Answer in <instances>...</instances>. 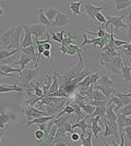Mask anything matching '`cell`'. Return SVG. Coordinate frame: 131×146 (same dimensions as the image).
<instances>
[{
	"label": "cell",
	"instance_id": "cell-1",
	"mask_svg": "<svg viewBox=\"0 0 131 146\" xmlns=\"http://www.w3.org/2000/svg\"><path fill=\"white\" fill-rule=\"evenodd\" d=\"M84 70V61H79V63L69 69L67 71H58L57 78L59 81V88H61L69 97L74 94L76 87L72 85V81L80 75V73Z\"/></svg>",
	"mask_w": 131,
	"mask_h": 146
},
{
	"label": "cell",
	"instance_id": "cell-2",
	"mask_svg": "<svg viewBox=\"0 0 131 146\" xmlns=\"http://www.w3.org/2000/svg\"><path fill=\"white\" fill-rule=\"evenodd\" d=\"M38 71H39L38 68H36V69H30V68L24 69L22 71V73L20 74V76H18L15 80V85L19 84L20 87L27 90L30 84L32 83V81H34L37 78Z\"/></svg>",
	"mask_w": 131,
	"mask_h": 146
},
{
	"label": "cell",
	"instance_id": "cell-3",
	"mask_svg": "<svg viewBox=\"0 0 131 146\" xmlns=\"http://www.w3.org/2000/svg\"><path fill=\"white\" fill-rule=\"evenodd\" d=\"M29 30H30L32 36H33V42L38 40V38H41V37H46L47 38L50 35V29L42 24L31 25V26H29Z\"/></svg>",
	"mask_w": 131,
	"mask_h": 146
},
{
	"label": "cell",
	"instance_id": "cell-4",
	"mask_svg": "<svg viewBox=\"0 0 131 146\" xmlns=\"http://www.w3.org/2000/svg\"><path fill=\"white\" fill-rule=\"evenodd\" d=\"M70 23V17L68 14H65V13L60 12L57 14V17L55 18V20L50 23V29H57V27H67Z\"/></svg>",
	"mask_w": 131,
	"mask_h": 146
},
{
	"label": "cell",
	"instance_id": "cell-5",
	"mask_svg": "<svg viewBox=\"0 0 131 146\" xmlns=\"http://www.w3.org/2000/svg\"><path fill=\"white\" fill-rule=\"evenodd\" d=\"M14 32H15V27H11V29H8V30L3 31L0 35V46L2 47V50H7L8 46L10 45L11 40L14 35Z\"/></svg>",
	"mask_w": 131,
	"mask_h": 146
},
{
	"label": "cell",
	"instance_id": "cell-6",
	"mask_svg": "<svg viewBox=\"0 0 131 146\" xmlns=\"http://www.w3.org/2000/svg\"><path fill=\"white\" fill-rule=\"evenodd\" d=\"M82 6H83V10H84L83 15H87L88 18L93 19V20H94V17H95V14H96V13L100 12L102 10H104V9H105V7L94 6L91 1H84Z\"/></svg>",
	"mask_w": 131,
	"mask_h": 146
},
{
	"label": "cell",
	"instance_id": "cell-7",
	"mask_svg": "<svg viewBox=\"0 0 131 146\" xmlns=\"http://www.w3.org/2000/svg\"><path fill=\"white\" fill-rule=\"evenodd\" d=\"M126 18V15H121V17H112L109 15L107 18L106 24H105V29L108 27V25H112L114 27V31L115 30H119V29H126L127 30V25L122 22V20Z\"/></svg>",
	"mask_w": 131,
	"mask_h": 146
},
{
	"label": "cell",
	"instance_id": "cell-8",
	"mask_svg": "<svg viewBox=\"0 0 131 146\" xmlns=\"http://www.w3.org/2000/svg\"><path fill=\"white\" fill-rule=\"evenodd\" d=\"M23 112L25 113V117L27 118V122L33 120V119L39 118V117L48 116L47 112L41 111V110H38L36 107H27V106H25L24 108H23Z\"/></svg>",
	"mask_w": 131,
	"mask_h": 146
},
{
	"label": "cell",
	"instance_id": "cell-9",
	"mask_svg": "<svg viewBox=\"0 0 131 146\" xmlns=\"http://www.w3.org/2000/svg\"><path fill=\"white\" fill-rule=\"evenodd\" d=\"M21 32H22V25H19L15 27V32H14V35L11 40L10 45L8 46L7 50H14V49H19L21 48V44H20V36H21Z\"/></svg>",
	"mask_w": 131,
	"mask_h": 146
},
{
	"label": "cell",
	"instance_id": "cell-10",
	"mask_svg": "<svg viewBox=\"0 0 131 146\" xmlns=\"http://www.w3.org/2000/svg\"><path fill=\"white\" fill-rule=\"evenodd\" d=\"M35 49H36V46H35V45L30 46V47H27V48H21L20 49V52H22V54L26 55L27 57H30V58L32 59V61L34 62V69H36V68L38 67L37 52L35 51Z\"/></svg>",
	"mask_w": 131,
	"mask_h": 146
},
{
	"label": "cell",
	"instance_id": "cell-11",
	"mask_svg": "<svg viewBox=\"0 0 131 146\" xmlns=\"http://www.w3.org/2000/svg\"><path fill=\"white\" fill-rule=\"evenodd\" d=\"M117 116V120H116V123L118 125V130H119V134L122 133V130L126 128V127H129L131 123V120L129 119V117H126L121 113L117 112L116 113Z\"/></svg>",
	"mask_w": 131,
	"mask_h": 146
},
{
	"label": "cell",
	"instance_id": "cell-12",
	"mask_svg": "<svg viewBox=\"0 0 131 146\" xmlns=\"http://www.w3.org/2000/svg\"><path fill=\"white\" fill-rule=\"evenodd\" d=\"M22 29L24 30L25 35H24V39H23V42H22V44H21V48H27V47H30V46L35 45L34 42H33V36H32L31 32H30V30H29V26L22 25Z\"/></svg>",
	"mask_w": 131,
	"mask_h": 146
},
{
	"label": "cell",
	"instance_id": "cell-13",
	"mask_svg": "<svg viewBox=\"0 0 131 146\" xmlns=\"http://www.w3.org/2000/svg\"><path fill=\"white\" fill-rule=\"evenodd\" d=\"M56 116H46V117H39V118H36V119H33L31 121H29L26 123V128H30V125L32 124H43V123H47L48 121L50 120H53V119H55Z\"/></svg>",
	"mask_w": 131,
	"mask_h": 146
},
{
	"label": "cell",
	"instance_id": "cell-14",
	"mask_svg": "<svg viewBox=\"0 0 131 146\" xmlns=\"http://www.w3.org/2000/svg\"><path fill=\"white\" fill-rule=\"evenodd\" d=\"M93 90H97V91H100L104 96L106 98L110 97V95H112V93H116L115 91V88L114 87H108V86H103V85H98V84H95L93 85Z\"/></svg>",
	"mask_w": 131,
	"mask_h": 146
},
{
	"label": "cell",
	"instance_id": "cell-15",
	"mask_svg": "<svg viewBox=\"0 0 131 146\" xmlns=\"http://www.w3.org/2000/svg\"><path fill=\"white\" fill-rule=\"evenodd\" d=\"M90 118H91V117L87 116V115H86V117H85L83 120L79 121L78 123H73V124H72V129L74 130V128H80L82 130V134H80V135H84L85 133H87V132H86L87 129L92 128V125H88V124L86 123L87 119H90Z\"/></svg>",
	"mask_w": 131,
	"mask_h": 146
},
{
	"label": "cell",
	"instance_id": "cell-16",
	"mask_svg": "<svg viewBox=\"0 0 131 146\" xmlns=\"http://www.w3.org/2000/svg\"><path fill=\"white\" fill-rule=\"evenodd\" d=\"M10 92L23 93V92H25V90L20 87V86H17L15 84H13V85H2V84H0V93H10Z\"/></svg>",
	"mask_w": 131,
	"mask_h": 146
},
{
	"label": "cell",
	"instance_id": "cell-17",
	"mask_svg": "<svg viewBox=\"0 0 131 146\" xmlns=\"http://www.w3.org/2000/svg\"><path fill=\"white\" fill-rule=\"evenodd\" d=\"M25 92L29 94V95H27V104H26V106H27V107H35V105L37 103H39L42 98L37 97L36 95H34V94L31 93L29 90H25Z\"/></svg>",
	"mask_w": 131,
	"mask_h": 146
},
{
	"label": "cell",
	"instance_id": "cell-18",
	"mask_svg": "<svg viewBox=\"0 0 131 146\" xmlns=\"http://www.w3.org/2000/svg\"><path fill=\"white\" fill-rule=\"evenodd\" d=\"M32 61V59L30 58V57H27L26 55H24V54H22L21 52V56H20V60L19 61H15L13 64H19L20 66V70L21 71H23L25 69V67L30 63Z\"/></svg>",
	"mask_w": 131,
	"mask_h": 146
},
{
	"label": "cell",
	"instance_id": "cell-19",
	"mask_svg": "<svg viewBox=\"0 0 131 146\" xmlns=\"http://www.w3.org/2000/svg\"><path fill=\"white\" fill-rule=\"evenodd\" d=\"M114 3H115V10L116 11L125 10V9H127V8H129L131 6L130 0H115Z\"/></svg>",
	"mask_w": 131,
	"mask_h": 146
},
{
	"label": "cell",
	"instance_id": "cell-20",
	"mask_svg": "<svg viewBox=\"0 0 131 146\" xmlns=\"http://www.w3.org/2000/svg\"><path fill=\"white\" fill-rule=\"evenodd\" d=\"M58 90H59V81L57 78V71L53 70V82H51V85H50L49 91H48V95L56 93Z\"/></svg>",
	"mask_w": 131,
	"mask_h": 146
},
{
	"label": "cell",
	"instance_id": "cell-21",
	"mask_svg": "<svg viewBox=\"0 0 131 146\" xmlns=\"http://www.w3.org/2000/svg\"><path fill=\"white\" fill-rule=\"evenodd\" d=\"M84 1H79V2H74V1H71L70 2V9H71V12L73 13L74 15H79V17H83V13L80 11V8L83 5Z\"/></svg>",
	"mask_w": 131,
	"mask_h": 146
},
{
	"label": "cell",
	"instance_id": "cell-22",
	"mask_svg": "<svg viewBox=\"0 0 131 146\" xmlns=\"http://www.w3.org/2000/svg\"><path fill=\"white\" fill-rule=\"evenodd\" d=\"M59 13V10L56 9V8H49V9H47V10H45L44 11V14H45V17L47 18V20L49 21L50 23L55 20V18L57 17V14Z\"/></svg>",
	"mask_w": 131,
	"mask_h": 146
},
{
	"label": "cell",
	"instance_id": "cell-23",
	"mask_svg": "<svg viewBox=\"0 0 131 146\" xmlns=\"http://www.w3.org/2000/svg\"><path fill=\"white\" fill-rule=\"evenodd\" d=\"M96 84L103 86H108V87H114V85H115L112 80H110V78L108 75H102V76H100V79L96 82Z\"/></svg>",
	"mask_w": 131,
	"mask_h": 146
},
{
	"label": "cell",
	"instance_id": "cell-24",
	"mask_svg": "<svg viewBox=\"0 0 131 146\" xmlns=\"http://www.w3.org/2000/svg\"><path fill=\"white\" fill-rule=\"evenodd\" d=\"M37 21H38V24L45 25V26H47V27L50 26V22L47 20V18H46L45 14H44V11L41 10V9L37 10Z\"/></svg>",
	"mask_w": 131,
	"mask_h": 146
},
{
	"label": "cell",
	"instance_id": "cell-25",
	"mask_svg": "<svg viewBox=\"0 0 131 146\" xmlns=\"http://www.w3.org/2000/svg\"><path fill=\"white\" fill-rule=\"evenodd\" d=\"M67 33V30H61L60 32H56V33H50V38L54 39L57 43H63V37H65V34Z\"/></svg>",
	"mask_w": 131,
	"mask_h": 146
},
{
	"label": "cell",
	"instance_id": "cell-26",
	"mask_svg": "<svg viewBox=\"0 0 131 146\" xmlns=\"http://www.w3.org/2000/svg\"><path fill=\"white\" fill-rule=\"evenodd\" d=\"M105 121H106V123L108 124V127H109L110 130H112L114 140H115V139H118L119 137V130H118V125H117L116 121H108V120H106V119H105Z\"/></svg>",
	"mask_w": 131,
	"mask_h": 146
},
{
	"label": "cell",
	"instance_id": "cell-27",
	"mask_svg": "<svg viewBox=\"0 0 131 146\" xmlns=\"http://www.w3.org/2000/svg\"><path fill=\"white\" fill-rule=\"evenodd\" d=\"M121 74H122V78L125 80L126 83H129L131 82V69L128 66H122L121 68Z\"/></svg>",
	"mask_w": 131,
	"mask_h": 146
},
{
	"label": "cell",
	"instance_id": "cell-28",
	"mask_svg": "<svg viewBox=\"0 0 131 146\" xmlns=\"http://www.w3.org/2000/svg\"><path fill=\"white\" fill-rule=\"evenodd\" d=\"M75 39H78V37H76V36H75V37L72 36V35L69 33L68 31H67V36L65 35L61 45H63V46H68V45H75V44H76V43H74Z\"/></svg>",
	"mask_w": 131,
	"mask_h": 146
},
{
	"label": "cell",
	"instance_id": "cell-29",
	"mask_svg": "<svg viewBox=\"0 0 131 146\" xmlns=\"http://www.w3.org/2000/svg\"><path fill=\"white\" fill-rule=\"evenodd\" d=\"M109 63H112L114 67L116 68L117 70H121V68L124 66V63H122V57H121V52H120V55H118L117 57H115V58H112V61L109 62Z\"/></svg>",
	"mask_w": 131,
	"mask_h": 146
},
{
	"label": "cell",
	"instance_id": "cell-30",
	"mask_svg": "<svg viewBox=\"0 0 131 146\" xmlns=\"http://www.w3.org/2000/svg\"><path fill=\"white\" fill-rule=\"evenodd\" d=\"M20 52L19 49H14V50H0V60H3L6 58H9V57H12L15 54Z\"/></svg>",
	"mask_w": 131,
	"mask_h": 146
},
{
	"label": "cell",
	"instance_id": "cell-31",
	"mask_svg": "<svg viewBox=\"0 0 131 146\" xmlns=\"http://www.w3.org/2000/svg\"><path fill=\"white\" fill-rule=\"evenodd\" d=\"M106 113H105L106 120H108V121H116L117 120V116H116L115 111L112 109V106H106Z\"/></svg>",
	"mask_w": 131,
	"mask_h": 146
},
{
	"label": "cell",
	"instance_id": "cell-32",
	"mask_svg": "<svg viewBox=\"0 0 131 146\" xmlns=\"http://www.w3.org/2000/svg\"><path fill=\"white\" fill-rule=\"evenodd\" d=\"M91 100H98V102H107V98L97 90H93L92 92V96H91Z\"/></svg>",
	"mask_w": 131,
	"mask_h": 146
},
{
	"label": "cell",
	"instance_id": "cell-33",
	"mask_svg": "<svg viewBox=\"0 0 131 146\" xmlns=\"http://www.w3.org/2000/svg\"><path fill=\"white\" fill-rule=\"evenodd\" d=\"M115 96L118 97L119 99L121 100V103H122V105H124V107H125V106H128V105L131 103V99L129 97H127L126 94H124V93H118V92H116V93H115Z\"/></svg>",
	"mask_w": 131,
	"mask_h": 146
},
{
	"label": "cell",
	"instance_id": "cell-34",
	"mask_svg": "<svg viewBox=\"0 0 131 146\" xmlns=\"http://www.w3.org/2000/svg\"><path fill=\"white\" fill-rule=\"evenodd\" d=\"M69 117L70 116H61L59 117V118H55L54 119V123H55V125H56L57 128H61L63 125V123H66V122L68 121Z\"/></svg>",
	"mask_w": 131,
	"mask_h": 146
},
{
	"label": "cell",
	"instance_id": "cell-35",
	"mask_svg": "<svg viewBox=\"0 0 131 146\" xmlns=\"http://www.w3.org/2000/svg\"><path fill=\"white\" fill-rule=\"evenodd\" d=\"M10 115H8L7 112L2 111L1 115H0V128H3L5 124H8L10 122Z\"/></svg>",
	"mask_w": 131,
	"mask_h": 146
},
{
	"label": "cell",
	"instance_id": "cell-36",
	"mask_svg": "<svg viewBox=\"0 0 131 146\" xmlns=\"http://www.w3.org/2000/svg\"><path fill=\"white\" fill-rule=\"evenodd\" d=\"M100 64L105 68L106 71H108L109 73H112V74H121V71L117 70V69L114 67L112 63H109V62H107V63H100Z\"/></svg>",
	"mask_w": 131,
	"mask_h": 146
},
{
	"label": "cell",
	"instance_id": "cell-37",
	"mask_svg": "<svg viewBox=\"0 0 131 146\" xmlns=\"http://www.w3.org/2000/svg\"><path fill=\"white\" fill-rule=\"evenodd\" d=\"M106 108L107 107H95V111L93 112V115L91 116V118H94L96 116H100V118H104L105 113H106Z\"/></svg>",
	"mask_w": 131,
	"mask_h": 146
},
{
	"label": "cell",
	"instance_id": "cell-38",
	"mask_svg": "<svg viewBox=\"0 0 131 146\" xmlns=\"http://www.w3.org/2000/svg\"><path fill=\"white\" fill-rule=\"evenodd\" d=\"M80 136H81L80 141L82 142V145L83 146H93V143H92V132H88V135L85 139H84L83 135H80Z\"/></svg>",
	"mask_w": 131,
	"mask_h": 146
},
{
	"label": "cell",
	"instance_id": "cell-39",
	"mask_svg": "<svg viewBox=\"0 0 131 146\" xmlns=\"http://www.w3.org/2000/svg\"><path fill=\"white\" fill-rule=\"evenodd\" d=\"M81 109H83V111L85 112V115H87V116H92L93 115V112L95 111V107L94 106H91L90 104H85L83 107H82Z\"/></svg>",
	"mask_w": 131,
	"mask_h": 146
},
{
	"label": "cell",
	"instance_id": "cell-40",
	"mask_svg": "<svg viewBox=\"0 0 131 146\" xmlns=\"http://www.w3.org/2000/svg\"><path fill=\"white\" fill-rule=\"evenodd\" d=\"M94 21H95V22H98V23H100V24H106L107 19L104 17V14H102L100 12H98V13H96V14H95V17H94Z\"/></svg>",
	"mask_w": 131,
	"mask_h": 146
},
{
	"label": "cell",
	"instance_id": "cell-41",
	"mask_svg": "<svg viewBox=\"0 0 131 146\" xmlns=\"http://www.w3.org/2000/svg\"><path fill=\"white\" fill-rule=\"evenodd\" d=\"M102 121H103V123L105 124V131L103 132V135H104V137H108V136H112V130H110V128L108 127V124H107L106 121H105V118H102Z\"/></svg>",
	"mask_w": 131,
	"mask_h": 146
},
{
	"label": "cell",
	"instance_id": "cell-42",
	"mask_svg": "<svg viewBox=\"0 0 131 146\" xmlns=\"http://www.w3.org/2000/svg\"><path fill=\"white\" fill-rule=\"evenodd\" d=\"M119 113H121V115H124L126 117H129L131 115V103L128 105V106H125V107H122L121 108V111L119 112Z\"/></svg>",
	"mask_w": 131,
	"mask_h": 146
},
{
	"label": "cell",
	"instance_id": "cell-43",
	"mask_svg": "<svg viewBox=\"0 0 131 146\" xmlns=\"http://www.w3.org/2000/svg\"><path fill=\"white\" fill-rule=\"evenodd\" d=\"M63 130L67 132V133H70V134H72V133H74L75 131L72 129V124L71 123H69L68 121L66 122V123H63Z\"/></svg>",
	"mask_w": 131,
	"mask_h": 146
},
{
	"label": "cell",
	"instance_id": "cell-44",
	"mask_svg": "<svg viewBox=\"0 0 131 146\" xmlns=\"http://www.w3.org/2000/svg\"><path fill=\"white\" fill-rule=\"evenodd\" d=\"M107 102H98V100H90V105L94 107H106Z\"/></svg>",
	"mask_w": 131,
	"mask_h": 146
},
{
	"label": "cell",
	"instance_id": "cell-45",
	"mask_svg": "<svg viewBox=\"0 0 131 146\" xmlns=\"http://www.w3.org/2000/svg\"><path fill=\"white\" fill-rule=\"evenodd\" d=\"M54 125H55V123H54V119L47 122V123H46V130H45L44 134H45V135H47V134L50 132V130L53 129V127H54Z\"/></svg>",
	"mask_w": 131,
	"mask_h": 146
},
{
	"label": "cell",
	"instance_id": "cell-46",
	"mask_svg": "<svg viewBox=\"0 0 131 146\" xmlns=\"http://www.w3.org/2000/svg\"><path fill=\"white\" fill-rule=\"evenodd\" d=\"M127 29H128V36L131 39V13L127 15Z\"/></svg>",
	"mask_w": 131,
	"mask_h": 146
},
{
	"label": "cell",
	"instance_id": "cell-47",
	"mask_svg": "<svg viewBox=\"0 0 131 146\" xmlns=\"http://www.w3.org/2000/svg\"><path fill=\"white\" fill-rule=\"evenodd\" d=\"M122 133L124 135H126L128 137V140L131 141V128L130 127H126L124 130H122Z\"/></svg>",
	"mask_w": 131,
	"mask_h": 146
},
{
	"label": "cell",
	"instance_id": "cell-48",
	"mask_svg": "<svg viewBox=\"0 0 131 146\" xmlns=\"http://www.w3.org/2000/svg\"><path fill=\"white\" fill-rule=\"evenodd\" d=\"M126 44H128V43L125 42V40H120V39H115V40H114V45H115V47H117V48L124 46Z\"/></svg>",
	"mask_w": 131,
	"mask_h": 146
},
{
	"label": "cell",
	"instance_id": "cell-49",
	"mask_svg": "<svg viewBox=\"0 0 131 146\" xmlns=\"http://www.w3.org/2000/svg\"><path fill=\"white\" fill-rule=\"evenodd\" d=\"M71 142H78V141H80V139H81V136H80V134L76 133V132H74V133L71 134Z\"/></svg>",
	"mask_w": 131,
	"mask_h": 146
},
{
	"label": "cell",
	"instance_id": "cell-50",
	"mask_svg": "<svg viewBox=\"0 0 131 146\" xmlns=\"http://www.w3.org/2000/svg\"><path fill=\"white\" fill-rule=\"evenodd\" d=\"M44 135H45V134H44V132H43V131H41V130H37V131L35 132V137H36V140H37V141L42 140V139L44 137Z\"/></svg>",
	"mask_w": 131,
	"mask_h": 146
},
{
	"label": "cell",
	"instance_id": "cell-51",
	"mask_svg": "<svg viewBox=\"0 0 131 146\" xmlns=\"http://www.w3.org/2000/svg\"><path fill=\"white\" fill-rule=\"evenodd\" d=\"M6 13H8L7 8H5L2 5H0V17H1V15H3V14H6Z\"/></svg>",
	"mask_w": 131,
	"mask_h": 146
},
{
	"label": "cell",
	"instance_id": "cell-52",
	"mask_svg": "<svg viewBox=\"0 0 131 146\" xmlns=\"http://www.w3.org/2000/svg\"><path fill=\"white\" fill-rule=\"evenodd\" d=\"M6 133V129L5 128H0V146H2V143H1V139H2V136L5 135Z\"/></svg>",
	"mask_w": 131,
	"mask_h": 146
},
{
	"label": "cell",
	"instance_id": "cell-53",
	"mask_svg": "<svg viewBox=\"0 0 131 146\" xmlns=\"http://www.w3.org/2000/svg\"><path fill=\"white\" fill-rule=\"evenodd\" d=\"M43 56L47 59H50V50H45L43 52Z\"/></svg>",
	"mask_w": 131,
	"mask_h": 146
},
{
	"label": "cell",
	"instance_id": "cell-54",
	"mask_svg": "<svg viewBox=\"0 0 131 146\" xmlns=\"http://www.w3.org/2000/svg\"><path fill=\"white\" fill-rule=\"evenodd\" d=\"M51 43H47V44H45V45H43V47H44V49L45 50H50L51 49Z\"/></svg>",
	"mask_w": 131,
	"mask_h": 146
},
{
	"label": "cell",
	"instance_id": "cell-55",
	"mask_svg": "<svg viewBox=\"0 0 131 146\" xmlns=\"http://www.w3.org/2000/svg\"><path fill=\"white\" fill-rule=\"evenodd\" d=\"M38 130H41V131H43L45 132V130H46V123H43V124H38Z\"/></svg>",
	"mask_w": 131,
	"mask_h": 146
},
{
	"label": "cell",
	"instance_id": "cell-56",
	"mask_svg": "<svg viewBox=\"0 0 131 146\" xmlns=\"http://www.w3.org/2000/svg\"><path fill=\"white\" fill-rule=\"evenodd\" d=\"M55 146H69L67 143H63V142H58L55 144Z\"/></svg>",
	"mask_w": 131,
	"mask_h": 146
},
{
	"label": "cell",
	"instance_id": "cell-57",
	"mask_svg": "<svg viewBox=\"0 0 131 146\" xmlns=\"http://www.w3.org/2000/svg\"><path fill=\"white\" fill-rule=\"evenodd\" d=\"M125 57H126V59H128V62H129V64H130L129 68L131 69V57H128V56H125Z\"/></svg>",
	"mask_w": 131,
	"mask_h": 146
},
{
	"label": "cell",
	"instance_id": "cell-58",
	"mask_svg": "<svg viewBox=\"0 0 131 146\" xmlns=\"http://www.w3.org/2000/svg\"><path fill=\"white\" fill-rule=\"evenodd\" d=\"M126 96H127V97H131V93H129V94H126Z\"/></svg>",
	"mask_w": 131,
	"mask_h": 146
},
{
	"label": "cell",
	"instance_id": "cell-59",
	"mask_svg": "<svg viewBox=\"0 0 131 146\" xmlns=\"http://www.w3.org/2000/svg\"><path fill=\"white\" fill-rule=\"evenodd\" d=\"M105 146H112V145H109V144H108V143L106 142V143H105Z\"/></svg>",
	"mask_w": 131,
	"mask_h": 146
},
{
	"label": "cell",
	"instance_id": "cell-60",
	"mask_svg": "<svg viewBox=\"0 0 131 146\" xmlns=\"http://www.w3.org/2000/svg\"><path fill=\"white\" fill-rule=\"evenodd\" d=\"M129 119H130V120H131V115H130V116H129Z\"/></svg>",
	"mask_w": 131,
	"mask_h": 146
},
{
	"label": "cell",
	"instance_id": "cell-61",
	"mask_svg": "<svg viewBox=\"0 0 131 146\" xmlns=\"http://www.w3.org/2000/svg\"><path fill=\"white\" fill-rule=\"evenodd\" d=\"M129 127H130V128H131V123H130V125H129Z\"/></svg>",
	"mask_w": 131,
	"mask_h": 146
},
{
	"label": "cell",
	"instance_id": "cell-62",
	"mask_svg": "<svg viewBox=\"0 0 131 146\" xmlns=\"http://www.w3.org/2000/svg\"><path fill=\"white\" fill-rule=\"evenodd\" d=\"M81 146H83V145H81Z\"/></svg>",
	"mask_w": 131,
	"mask_h": 146
}]
</instances>
